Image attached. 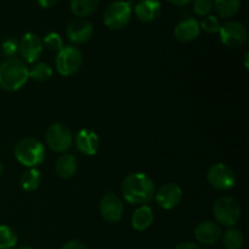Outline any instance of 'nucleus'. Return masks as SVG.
Masks as SVG:
<instances>
[{
    "mask_svg": "<svg viewBox=\"0 0 249 249\" xmlns=\"http://www.w3.org/2000/svg\"><path fill=\"white\" fill-rule=\"evenodd\" d=\"M122 194L128 203L147 206L155 198V182L145 173H133L123 180Z\"/></svg>",
    "mask_w": 249,
    "mask_h": 249,
    "instance_id": "nucleus-1",
    "label": "nucleus"
},
{
    "mask_svg": "<svg viewBox=\"0 0 249 249\" xmlns=\"http://www.w3.org/2000/svg\"><path fill=\"white\" fill-rule=\"evenodd\" d=\"M29 79L28 67L18 58H6L0 63V88L6 91H17Z\"/></svg>",
    "mask_w": 249,
    "mask_h": 249,
    "instance_id": "nucleus-2",
    "label": "nucleus"
},
{
    "mask_svg": "<svg viewBox=\"0 0 249 249\" xmlns=\"http://www.w3.org/2000/svg\"><path fill=\"white\" fill-rule=\"evenodd\" d=\"M45 147L40 141L33 138L19 140L15 146V157L27 168H36L45 160Z\"/></svg>",
    "mask_w": 249,
    "mask_h": 249,
    "instance_id": "nucleus-3",
    "label": "nucleus"
},
{
    "mask_svg": "<svg viewBox=\"0 0 249 249\" xmlns=\"http://www.w3.org/2000/svg\"><path fill=\"white\" fill-rule=\"evenodd\" d=\"M241 213L242 209L240 203L230 196L220 197L213 204V215L215 218V223L220 226L233 228L240 220Z\"/></svg>",
    "mask_w": 249,
    "mask_h": 249,
    "instance_id": "nucleus-4",
    "label": "nucleus"
},
{
    "mask_svg": "<svg viewBox=\"0 0 249 249\" xmlns=\"http://www.w3.org/2000/svg\"><path fill=\"white\" fill-rule=\"evenodd\" d=\"M83 65L82 51L74 45L63 46L57 53L55 66L62 77H71L80 70Z\"/></svg>",
    "mask_w": 249,
    "mask_h": 249,
    "instance_id": "nucleus-5",
    "label": "nucleus"
},
{
    "mask_svg": "<svg viewBox=\"0 0 249 249\" xmlns=\"http://www.w3.org/2000/svg\"><path fill=\"white\" fill-rule=\"evenodd\" d=\"M131 6L128 1L118 0L106 7L104 12V23L112 31H119L130 22Z\"/></svg>",
    "mask_w": 249,
    "mask_h": 249,
    "instance_id": "nucleus-6",
    "label": "nucleus"
},
{
    "mask_svg": "<svg viewBox=\"0 0 249 249\" xmlns=\"http://www.w3.org/2000/svg\"><path fill=\"white\" fill-rule=\"evenodd\" d=\"M46 145L57 153H65L73 145V134L67 125L62 123H53L46 129Z\"/></svg>",
    "mask_w": 249,
    "mask_h": 249,
    "instance_id": "nucleus-7",
    "label": "nucleus"
},
{
    "mask_svg": "<svg viewBox=\"0 0 249 249\" xmlns=\"http://www.w3.org/2000/svg\"><path fill=\"white\" fill-rule=\"evenodd\" d=\"M207 181L212 187L219 191H228L236 184L233 170L224 163H215L207 172Z\"/></svg>",
    "mask_w": 249,
    "mask_h": 249,
    "instance_id": "nucleus-8",
    "label": "nucleus"
},
{
    "mask_svg": "<svg viewBox=\"0 0 249 249\" xmlns=\"http://www.w3.org/2000/svg\"><path fill=\"white\" fill-rule=\"evenodd\" d=\"M219 34L221 43L230 49L241 48L247 40V29L238 21H228L221 24Z\"/></svg>",
    "mask_w": 249,
    "mask_h": 249,
    "instance_id": "nucleus-9",
    "label": "nucleus"
},
{
    "mask_svg": "<svg viewBox=\"0 0 249 249\" xmlns=\"http://www.w3.org/2000/svg\"><path fill=\"white\" fill-rule=\"evenodd\" d=\"M99 209L101 216L107 223L116 224L121 221V219L123 218V202L121 201L118 196L111 194V192H108V194H106L102 197L99 204Z\"/></svg>",
    "mask_w": 249,
    "mask_h": 249,
    "instance_id": "nucleus-10",
    "label": "nucleus"
},
{
    "mask_svg": "<svg viewBox=\"0 0 249 249\" xmlns=\"http://www.w3.org/2000/svg\"><path fill=\"white\" fill-rule=\"evenodd\" d=\"M43 40L34 33H26L18 43V53L26 62L34 63L43 53Z\"/></svg>",
    "mask_w": 249,
    "mask_h": 249,
    "instance_id": "nucleus-11",
    "label": "nucleus"
},
{
    "mask_svg": "<svg viewBox=\"0 0 249 249\" xmlns=\"http://www.w3.org/2000/svg\"><path fill=\"white\" fill-rule=\"evenodd\" d=\"M155 199L163 209H173L181 202L182 190L174 182H167L155 194Z\"/></svg>",
    "mask_w": 249,
    "mask_h": 249,
    "instance_id": "nucleus-12",
    "label": "nucleus"
},
{
    "mask_svg": "<svg viewBox=\"0 0 249 249\" xmlns=\"http://www.w3.org/2000/svg\"><path fill=\"white\" fill-rule=\"evenodd\" d=\"M94 34V27L90 22L85 21L83 18L74 19L71 22L66 29V36L71 43L75 45L85 44L91 39Z\"/></svg>",
    "mask_w": 249,
    "mask_h": 249,
    "instance_id": "nucleus-13",
    "label": "nucleus"
},
{
    "mask_svg": "<svg viewBox=\"0 0 249 249\" xmlns=\"http://www.w3.org/2000/svg\"><path fill=\"white\" fill-rule=\"evenodd\" d=\"M223 236L221 226L215 221L204 220L195 229V237L201 245H215Z\"/></svg>",
    "mask_w": 249,
    "mask_h": 249,
    "instance_id": "nucleus-14",
    "label": "nucleus"
},
{
    "mask_svg": "<svg viewBox=\"0 0 249 249\" xmlns=\"http://www.w3.org/2000/svg\"><path fill=\"white\" fill-rule=\"evenodd\" d=\"M75 147L79 152L87 156H94L100 150V138L90 129H82L75 136Z\"/></svg>",
    "mask_w": 249,
    "mask_h": 249,
    "instance_id": "nucleus-15",
    "label": "nucleus"
},
{
    "mask_svg": "<svg viewBox=\"0 0 249 249\" xmlns=\"http://www.w3.org/2000/svg\"><path fill=\"white\" fill-rule=\"evenodd\" d=\"M136 18L143 23H150L157 19L162 12V5L160 0H139L135 5Z\"/></svg>",
    "mask_w": 249,
    "mask_h": 249,
    "instance_id": "nucleus-16",
    "label": "nucleus"
},
{
    "mask_svg": "<svg viewBox=\"0 0 249 249\" xmlns=\"http://www.w3.org/2000/svg\"><path fill=\"white\" fill-rule=\"evenodd\" d=\"M201 33L199 22L195 18L181 19L174 28V36L181 43H189L198 38Z\"/></svg>",
    "mask_w": 249,
    "mask_h": 249,
    "instance_id": "nucleus-17",
    "label": "nucleus"
},
{
    "mask_svg": "<svg viewBox=\"0 0 249 249\" xmlns=\"http://www.w3.org/2000/svg\"><path fill=\"white\" fill-rule=\"evenodd\" d=\"M78 169L77 158L71 153H63L57 158L55 163L56 174L62 179H70L74 177Z\"/></svg>",
    "mask_w": 249,
    "mask_h": 249,
    "instance_id": "nucleus-18",
    "label": "nucleus"
},
{
    "mask_svg": "<svg viewBox=\"0 0 249 249\" xmlns=\"http://www.w3.org/2000/svg\"><path fill=\"white\" fill-rule=\"evenodd\" d=\"M153 212L148 206H140L131 216V225L136 231H145L152 225Z\"/></svg>",
    "mask_w": 249,
    "mask_h": 249,
    "instance_id": "nucleus-19",
    "label": "nucleus"
},
{
    "mask_svg": "<svg viewBox=\"0 0 249 249\" xmlns=\"http://www.w3.org/2000/svg\"><path fill=\"white\" fill-rule=\"evenodd\" d=\"M213 7L221 18H231L240 11L241 0H214Z\"/></svg>",
    "mask_w": 249,
    "mask_h": 249,
    "instance_id": "nucleus-20",
    "label": "nucleus"
},
{
    "mask_svg": "<svg viewBox=\"0 0 249 249\" xmlns=\"http://www.w3.org/2000/svg\"><path fill=\"white\" fill-rule=\"evenodd\" d=\"M100 0H71V11L78 17H87L99 9Z\"/></svg>",
    "mask_w": 249,
    "mask_h": 249,
    "instance_id": "nucleus-21",
    "label": "nucleus"
},
{
    "mask_svg": "<svg viewBox=\"0 0 249 249\" xmlns=\"http://www.w3.org/2000/svg\"><path fill=\"white\" fill-rule=\"evenodd\" d=\"M223 245L226 249H241L245 243V236L242 231L236 228H229L223 236Z\"/></svg>",
    "mask_w": 249,
    "mask_h": 249,
    "instance_id": "nucleus-22",
    "label": "nucleus"
},
{
    "mask_svg": "<svg viewBox=\"0 0 249 249\" xmlns=\"http://www.w3.org/2000/svg\"><path fill=\"white\" fill-rule=\"evenodd\" d=\"M40 172L36 168H28L21 177V186L24 191H34L40 186Z\"/></svg>",
    "mask_w": 249,
    "mask_h": 249,
    "instance_id": "nucleus-23",
    "label": "nucleus"
},
{
    "mask_svg": "<svg viewBox=\"0 0 249 249\" xmlns=\"http://www.w3.org/2000/svg\"><path fill=\"white\" fill-rule=\"evenodd\" d=\"M28 74L36 82H46L53 77V68L45 62H36L28 68Z\"/></svg>",
    "mask_w": 249,
    "mask_h": 249,
    "instance_id": "nucleus-24",
    "label": "nucleus"
},
{
    "mask_svg": "<svg viewBox=\"0 0 249 249\" xmlns=\"http://www.w3.org/2000/svg\"><path fill=\"white\" fill-rule=\"evenodd\" d=\"M16 245V232L10 226L0 225V249H12Z\"/></svg>",
    "mask_w": 249,
    "mask_h": 249,
    "instance_id": "nucleus-25",
    "label": "nucleus"
},
{
    "mask_svg": "<svg viewBox=\"0 0 249 249\" xmlns=\"http://www.w3.org/2000/svg\"><path fill=\"white\" fill-rule=\"evenodd\" d=\"M43 44L49 49L50 51H58L63 48V40L61 38V36L58 33H55V32H51V33H48L44 38Z\"/></svg>",
    "mask_w": 249,
    "mask_h": 249,
    "instance_id": "nucleus-26",
    "label": "nucleus"
},
{
    "mask_svg": "<svg viewBox=\"0 0 249 249\" xmlns=\"http://www.w3.org/2000/svg\"><path fill=\"white\" fill-rule=\"evenodd\" d=\"M199 26H201V29H203L207 33H219V29H220L221 24L219 22L218 17L213 16V15H207L202 19Z\"/></svg>",
    "mask_w": 249,
    "mask_h": 249,
    "instance_id": "nucleus-27",
    "label": "nucleus"
},
{
    "mask_svg": "<svg viewBox=\"0 0 249 249\" xmlns=\"http://www.w3.org/2000/svg\"><path fill=\"white\" fill-rule=\"evenodd\" d=\"M214 0H194V11L198 16H207L213 9Z\"/></svg>",
    "mask_w": 249,
    "mask_h": 249,
    "instance_id": "nucleus-28",
    "label": "nucleus"
},
{
    "mask_svg": "<svg viewBox=\"0 0 249 249\" xmlns=\"http://www.w3.org/2000/svg\"><path fill=\"white\" fill-rule=\"evenodd\" d=\"M1 53L5 57L12 58L17 53H18V43L15 39L9 38L4 40L1 44Z\"/></svg>",
    "mask_w": 249,
    "mask_h": 249,
    "instance_id": "nucleus-29",
    "label": "nucleus"
},
{
    "mask_svg": "<svg viewBox=\"0 0 249 249\" xmlns=\"http://www.w3.org/2000/svg\"><path fill=\"white\" fill-rule=\"evenodd\" d=\"M61 249H88L87 245L82 241L78 240H71L68 242H66L65 245L61 247Z\"/></svg>",
    "mask_w": 249,
    "mask_h": 249,
    "instance_id": "nucleus-30",
    "label": "nucleus"
},
{
    "mask_svg": "<svg viewBox=\"0 0 249 249\" xmlns=\"http://www.w3.org/2000/svg\"><path fill=\"white\" fill-rule=\"evenodd\" d=\"M175 249H203L202 247H199L198 245L192 242H182L179 243V245L175 247Z\"/></svg>",
    "mask_w": 249,
    "mask_h": 249,
    "instance_id": "nucleus-31",
    "label": "nucleus"
},
{
    "mask_svg": "<svg viewBox=\"0 0 249 249\" xmlns=\"http://www.w3.org/2000/svg\"><path fill=\"white\" fill-rule=\"evenodd\" d=\"M36 1L44 9H49V7H53L57 2V0H36Z\"/></svg>",
    "mask_w": 249,
    "mask_h": 249,
    "instance_id": "nucleus-32",
    "label": "nucleus"
},
{
    "mask_svg": "<svg viewBox=\"0 0 249 249\" xmlns=\"http://www.w3.org/2000/svg\"><path fill=\"white\" fill-rule=\"evenodd\" d=\"M167 1L172 2V4L174 5H178V6H184V5L190 4L192 0H167Z\"/></svg>",
    "mask_w": 249,
    "mask_h": 249,
    "instance_id": "nucleus-33",
    "label": "nucleus"
},
{
    "mask_svg": "<svg viewBox=\"0 0 249 249\" xmlns=\"http://www.w3.org/2000/svg\"><path fill=\"white\" fill-rule=\"evenodd\" d=\"M248 56H249V53H246V56H245V66H246V68H247V70H248Z\"/></svg>",
    "mask_w": 249,
    "mask_h": 249,
    "instance_id": "nucleus-34",
    "label": "nucleus"
},
{
    "mask_svg": "<svg viewBox=\"0 0 249 249\" xmlns=\"http://www.w3.org/2000/svg\"><path fill=\"white\" fill-rule=\"evenodd\" d=\"M2 173H4V167H2L1 162H0V177H1V175H2Z\"/></svg>",
    "mask_w": 249,
    "mask_h": 249,
    "instance_id": "nucleus-35",
    "label": "nucleus"
},
{
    "mask_svg": "<svg viewBox=\"0 0 249 249\" xmlns=\"http://www.w3.org/2000/svg\"><path fill=\"white\" fill-rule=\"evenodd\" d=\"M19 249H33V248H31V247H23V248H19Z\"/></svg>",
    "mask_w": 249,
    "mask_h": 249,
    "instance_id": "nucleus-36",
    "label": "nucleus"
}]
</instances>
